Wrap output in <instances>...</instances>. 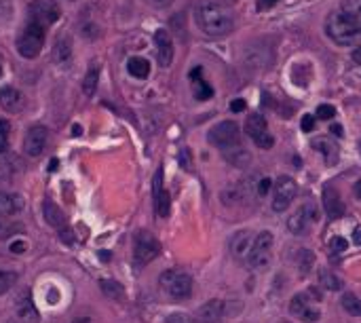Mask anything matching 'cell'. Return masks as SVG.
Wrapping results in <instances>:
<instances>
[{
    "label": "cell",
    "instance_id": "6da1fadb",
    "mask_svg": "<svg viewBox=\"0 0 361 323\" xmlns=\"http://www.w3.org/2000/svg\"><path fill=\"white\" fill-rule=\"evenodd\" d=\"M196 26L207 36H226L234 30V13L220 0H203L194 11Z\"/></svg>",
    "mask_w": 361,
    "mask_h": 323
},
{
    "label": "cell",
    "instance_id": "7a4b0ae2",
    "mask_svg": "<svg viewBox=\"0 0 361 323\" xmlns=\"http://www.w3.org/2000/svg\"><path fill=\"white\" fill-rule=\"evenodd\" d=\"M326 32L340 47L353 45L361 36V13L353 15V13H346L342 9L332 11L326 19Z\"/></svg>",
    "mask_w": 361,
    "mask_h": 323
},
{
    "label": "cell",
    "instance_id": "3957f363",
    "mask_svg": "<svg viewBox=\"0 0 361 323\" xmlns=\"http://www.w3.org/2000/svg\"><path fill=\"white\" fill-rule=\"evenodd\" d=\"M158 284H160V288H163V292L174 300H186L192 294V277L180 268L165 270L163 275H160Z\"/></svg>",
    "mask_w": 361,
    "mask_h": 323
},
{
    "label": "cell",
    "instance_id": "277c9868",
    "mask_svg": "<svg viewBox=\"0 0 361 323\" xmlns=\"http://www.w3.org/2000/svg\"><path fill=\"white\" fill-rule=\"evenodd\" d=\"M45 47V26H40L36 21H28L26 28L21 30L17 38V51L26 59L38 57V53Z\"/></svg>",
    "mask_w": 361,
    "mask_h": 323
},
{
    "label": "cell",
    "instance_id": "5b68a950",
    "mask_svg": "<svg viewBox=\"0 0 361 323\" xmlns=\"http://www.w3.org/2000/svg\"><path fill=\"white\" fill-rule=\"evenodd\" d=\"M160 254V243L148 230H138L133 239V264L138 268L146 266Z\"/></svg>",
    "mask_w": 361,
    "mask_h": 323
},
{
    "label": "cell",
    "instance_id": "8992f818",
    "mask_svg": "<svg viewBox=\"0 0 361 323\" xmlns=\"http://www.w3.org/2000/svg\"><path fill=\"white\" fill-rule=\"evenodd\" d=\"M290 313L294 317H298L300 321H304V323L317 321L321 317V311H319V294L315 290L296 294L292 298V302H290Z\"/></svg>",
    "mask_w": 361,
    "mask_h": 323
},
{
    "label": "cell",
    "instance_id": "52a82bcc",
    "mask_svg": "<svg viewBox=\"0 0 361 323\" xmlns=\"http://www.w3.org/2000/svg\"><path fill=\"white\" fill-rule=\"evenodd\" d=\"M272 243H275V239H272V232H268V230L260 232V234L254 239L252 250H250V254H248V264H250L254 270H264V268L270 264V258H272Z\"/></svg>",
    "mask_w": 361,
    "mask_h": 323
},
{
    "label": "cell",
    "instance_id": "ba28073f",
    "mask_svg": "<svg viewBox=\"0 0 361 323\" xmlns=\"http://www.w3.org/2000/svg\"><path fill=\"white\" fill-rule=\"evenodd\" d=\"M210 142L220 148L222 152L241 146V127L234 120H222L216 127L210 129Z\"/></svg>",
    "mask_w": 361,
    "mask_h": 323
},
{
    "label": "cell",
    "instance_id": "9c48e42d",
    "mask_svg": "<svg viewBox=\"0 0 361 323\" xmlns=\"http://www.w3.org/2000/svg\"><path fill=\"white\" fill-rule=\"evenodd\" d=\"M296 192H298V186H296L294 178H290V176L277 178L275 188H272V212H277V214L286 212L294 203Z\"/></svg>",
    "mask_w": 361,
    "mask_h": 323
},
{
    "label": "cell",
    "instance_id": "30bf717a",
    "mask_svg": "<svg viewBox=\"0 0 361 323\" xmlns=\"http://www.w3.org/2000/svg\"><path fill=\"white\" fill-rule=\"evenodd\" d=\"M246 131H248V136L254 140V144L260 146L262 150H270V148H272L275 138H272L270 131H268V123H266L264 114H260V112H252V114L248 116Z\"/></svg>",
    "mask_w": 361,
    "mask_h": 323
},
{
    "label": "cell",
    "instance_id": "8fae6325",
    "mask_svg": "<svg viewBox=\"0 0 361 323\" xmlns=\"http://www.w3.org/2000/svg\"><path fill=\"white\" fill-rule=\"evenodd\" d=\"M59 7L55 0H32L30 7H28V15L30 21H36L40 26H51L59 19Z\"/></svg>",
    "mask_w": 361,
    "mask_h": 323
},
{
    "label": "cell",
    "instance_id": "7c38bea8",
    "mask_svg": "<svg viewBox=\"0 0 361 323\" xmlns=\"http://www.w3.org/2000/svg\"><path fill=\"white\" fill-rule=\"evenodd\" d=\"M47 140H49V131L43 127V125H36V127H30L26 138H24V150L28 156L36 158L45 152L47 148Z\"/></svg>",
    "mask_w": 361,
    "mask_h": 323
},
{
    "label": "cell",
    "instance_id": "4fadbf2b",
    "mask_svg": "<svg viewBox=\"0 0 361 323\" xmlns=\"http://www.w3.org/2000/svg\"><path fill=\"white\" fill-rule=\"evenodd\" d=\"M317 220V205L315 203H304L302 207H298V212L288 220V228L294 234H304L311 224Z\"/></svg>",
    "mask_w": 361,
    "mask_h": 323
},
{
    "label": "cell",
    "instance_id": "5bb4252c",
    "mask_svg": "<svg viewBox=\"0 0 361 323\" xmlns=\"http://www.w3.org/2000/svg\"><path fill=\"white\" fill-rule=\"evenodd\" d=\"M154 45H156V59L163 68H169L174 62V40L167 30H156L154 34Z\"/></svg>",
    "mask_w": 361,
    "mask_h": 323
},
{
    "label": "cell",
    "instance_id": "9a60e30c",
    "mask_svg": "<svg viewBox=\"0 0 361 323\" xmlns=\"http://www.w3.org/2000/svg\"><path fill=\"white\" fill-rule=\"evenodd\" d=\"M169 207H172V201H169V192L163 188V169H158L154 176V212L158 218H167Z\"/></svg>",
    "mask_w": 361,
    "mask_h": 323
},
{
    "label": "cell",
    "instance_id": "2e32d148",
    "mask_svg": "<svg viewBox=\"0 0 361 323\" xmlns=\"http://www.w3.org/2000/svg\"><path fill=\"white\" fill-rule=\"evenodd\" d=\"M0 106L11 114H19L26 108V98L21 91H17L13 87H3L0 89Z\"/></svg>",
    "mask_w": 361,
    "mask_h": 323
},
{
    "label": "cell",
    "instance_id": "e0dca14e",
    "mask_svg": "<svg viewBox=\"0 0 361 323\" xmlns=\"http://www.w3.org/2000/svg\"><path fill=\"white\" fill-rule=\"evenodd\" d=\"M15 313H17V319L24 321V323H36L38 321V311H36L28 290H24L19 294V298L15 300Z\"/></svg>",
    "mask_w": 361,
    "mask_h": 323
},
{
    "label": "cell",
    "instance_id": "ac0fdd59",
    "mask_svg": "<svg viewBox=\"0 0 361 323\" xmlns=\"http://www.w3.org/2000/svg\"><path fill=\"white\" fill-rule=\"evenodd\" d=\"M198 321L201 323H224V302L222 300H210L198 308Z\"/></svg>",
    "mask_w": 361,
    "mask_h": 323
},
{
    "label": "cell",
    "instance_id": "d6986e66",
    "mask_svg": "<svg viewBox=\"0 0 361 323\" xmlns=\"http://www.w3.org/2000/svg\"><path fill=\"white\" fill-rule=\"evenodd\" d=\"M24 210V199L15 192L0 190V216H13Z\"/></svg>",
    "mask_w": 361,
    "mask_h": 323
},
{
    "label": "cell",
    "instance_id": "ffe728a7",
    "mask_svg": "<svg viewBox=\"0 0 361 323\" xmlns=\"http://www.w3.org/2000/svg\"><path fill=\"white\" fill-rule=\"evenodd\" d=\"M201 74H203V70H201V68H194L190 72V85H192L194 98L201 100V102H205V100H210L214 95V89L205 83V78L201 76Z\"/></svg>",
    "mask_w": 361,
    "mask_h": 323
},
{
    "label": "cell",
    "instance_id": "44dd1931",
    "mask_svg": "<svg viewBox=\"0 0 361 323\" xmlns=\"http://www.w3.org/2000/svg\"><path fill=\"white\" fill-rule=\"evenodd\" d=\"M324 205H326V212L330 218H340L344 216V203L340 201V194L336 192L334 186H328L324 190Z\"/></svg>",
    "mask_w": 361,
    "mask_h": 323
},
{
    "label": "cell",
    "instance_id": "7402d4cb",
    "mask_svg": "<svg viewBox=\"0 0 361 323\" xmlns=\"http://www.w3.org/2000/svg\"><path fill=\"white\" fill-rule=\"evenodd\" d=\"M222 154H224V158L228 160V163L234 165V167H248L250 160H252V154H250V150L243 144L237 146V148H230V150H226Z\"/></svg>",
    "mask_w": 361,
    "mask_h": 323
},
{
    "label": "cell",
    "instance_id": "603a6c76",
    "mask_svg": "<svg viewBox=\"0 0 361 323\" xmlns=\"http://www.w3.org/2000/svg\"><path fill=\"white\" fill-rule=\"evenodd\" d=\"M252 243H254V239L248 230L243 232H239L234 239H232V254L237 258H248L250 250H252Z\"/></svg>",
    "mask_w": 361,
    "mask_h": 323
},
{
    "label": "cell",
    "instance_id": "cb8c5ba5",
    "mask_svg": "<svg viewBox=\"0 0 361 323\" xmlns=\"http://www.w3.org/2000/svg\"><path fill=\"white\" fill-rule=\"evenodd\" d=\"M43 210H45V220L53 226V228H59V230H64V226H66V216H64V212L53 203V201H45V205H43Z\"/></svg>",
    "mask_w": 361,
    "mask_h": 323
},
{
    "label": "cell",
    "instance_id": "d4e9b609",
    "mask_svg": "<svg viewBox=\"0 0 361 323\" xmlns=\"http://www.w3.org/2000/svg\"><path fill=\"white\" fill-rule=\"evenodd\" d=\"M72 59V43L68 36H59L55 43V62L59 66H68Z\"/></svg>",
    "mask_w": 361,
    "mask_h": 323
},
{
    "label": "cell",
    "instance_id": "484cf974",
    "mask_svg": "<svg viewBox=\"0 0 361 323\" xmlns=\"http://www.w3.org/2000/svg\"><path fill=\"white\" fill-rule=\"evenodd\" d=\"M127 70H129V74H131L133 78L144 80V78H148V74H150V64H148V59H144V57H131V59L127 62Z\"/></svg>",
    "mask_w": 361,
    "mask_h": 323
},
{
    "label": "cell",
    "instance_id": "4316f807",
    "mask_svg": "<svg viewBox=\"0 0 361 323\" xmlns=\"http://www.w3.org/2000/svg\"><path fill=\"white\" fill-rule=\"evenodd\" d=\"M313 146L326 156V160H330V163H334V160L338 158V148H336V144L334 142H330V140H326V138H317V140H313Z\"/></svg>",
    "mask_w": 361,
    "mask_h": 323
},
{
    "label": "cell",
    "instance_id": "83f0119b",
    "mask_svg": "<svg viewBox=\"0 0 361 323\" xmlns=\"http://www.w3.org/2000/svg\"><path fill=\"white\" fill-rule=\"evenodd\" d=\"M24 232V224L21 222H15V220H9L5 216H0V239H11L15 234Z\"/></svg>",
    "mask_w": 361,
    "mask_h": 323
},
{
    "label": "cell",
    "instance_id": "f1b7e54d",
    "mask_svg": "<svg viewBox=\"0 0 361 323\" xmlns=\"http://www.w3.org/2000/svg\"><path fill=\"white\" fill-rule=\"evenodd\" d=\"M98 80H100V70L98 66H91L87 76L83 78V93L87 98H93L95 95V89H98Z\"/></svg>",
    "mask_w": 361,
    "mask_h": 323
},
{
    "label": "cell",
    "instance_id": "f546056e",
    "mask_svg": "<svg viewBox=\"0 0 361 323\" xmlns=\"http://www.w3.org/2000/svg\"><path fill=\"white\" fill-rule=\"evenodd\" d=\"M100 288L112 300H123V296H125V290L120 288V284H116V281H108V279L106 281H100Z\"/></svg>",
    "mask_w": 361,
    "mask_h": 323
},
{
    "label": "cell",
    "instance_id": "4dcf8cb0",
    "mask_svg": "<svg viewBox=\"0 0 361 323\" xmlns=\"http://www.w3.org/2000/svg\"><path fill=\"white\" fill-rule=\"evenodd\" d=\"M342 308L353 315V317H361V298H357L355 294H344L342 300H340Z\"/></svg>",
    "mask_w": 361,
    "mask_h": 323
},
{
    "label": "cell",
    "instance_id": "1f68e13d",
    "mask_svg": "<svg viewBox=\"0 0 361 323\" xmlns=\"http://www.w3.org/2000/svg\"><path fill=\"white\" fill-rule=\"evenodd\" d=\"M319 281H321V286L328 288V290H340V279L326 268L319 273Z\"/></svg>",
    "mask_w": 361,
    "mask_h": 323
},
{
    "label": "cell",
    "instance_id": "d6a6232c",
    "mask_svg": "<svg viewBox=\"0 0 361 323\" xmlns=\"http://www.w3.org/2000/svg\"><path fill=\"white\" fill-rule=\"evenodd\" d=\"M17 281V275L15 273H9V270H0V296L7 294Z\"/></svg>",
    "mask_w": 361,
    "mask_h": 323
},
{
    "label": "cell",
    "instance_id": "836d02e7",
    "mask_svg": "<svg viewBox=\"0 0 361 323\" xmlns=\"http://www.w3.org/2000/svg\"><path fill=\"white\" fill-rule=\"evenodd\" d=\"M9 123L7 120H0V154H3L9 146Z\"/></svg>",
    "mask_w": 361,
    "mask_h": 323
},
{
    "label": "cell",
    "instance_id": "e575fe53",
    "mask_svg": "<svg viewBox=\"0 0 361 323\" xmlns=\"http://www.w3.org/2000/svg\"><path fill=\"white\" fill-rule=\"evenodd\" d=\"M334 114H336V108L330 106V104H321V106L317 108V116H319V118H324V120L334 118Z\"/></svg>",
    "mask_w": 361,
    "mask_h": 323
},
{
    "label": "cell",
    "instance_id": "d590c367",
    "mask_svg": "<svg viewBox=\"0 0 361 323\" xmlns=\"http://www.w3.org/2000/svg\"><path fill=\"white\" fill-rule=\"evenodd\" d=\"M167 323H198V321L188 317V315H184V313H174V315L167 317Z\"/></svg>",
    "mask_w": 361,
    "mask_h": 323
},
{
    "label": "cell",
    "instance_id": "8d00e7d4",
    "mask_svg": "<svg viewBox=\"0 0 361 323\" xmlns=\"http://www.w3.org/2000/svg\"><path fill=\"white\" fill-rule=\"evenodd\" d=\"M330 248L334 252H344L346 250V241L342 237H334V239H330Z\"/></svg>",
    "mask_w": 361,
    "mask_h": 323
},
{
    "label": "cell",
    "instance_id": "74e56055",
    "mask_svg": "<svg viewBox=\"0 0 361 323\" xmlns=\"http://www.w3.org/2000/svg\"><path fill=\"white\" fill-rule=\"evenodd\" d=\"M313 127H315V118L311 116V114H304L302 116V131H313Z\"/></svg>",
    "mask_w": 361,
    "mask_h": 323
},
{
    "label": "cell",
    "instance_id": "f35d334b",
    "mask_svg": "<svg viewBox=\"0 0 361 323\" xmlns=\"http://www.w3.org/2000/svg\"><path fill=\"white\" fill-rule=\"evenodd\" d=\"M230 108H232V112H243V110H246V102H243V100H234V102L230 104Z\"/></svg>",
    "mask_w": 361,
    "mask_h": 323
},
{
    "label": "cell",
    "instance_id": "ab89813d",
    "mask_svg": "<svg viewBox=\"0 0 361 323\" xmlns=\"http://www.w3.org/2000/svg\"><path fill=\"white\" fill-rule=\"evenodd\" d=\"M148 3H152L154 7H158V9H165V7H169L174 0H148Z\"/></svg>",
    "mask_w": 361,
    "mask_h": 323
},
{
    "label": "cell",
    "instance_id": "60d3db41",
    "mask_svg": "<svg viewBox=\"0 0 361 323\" xmlns=\"http://www.w3.org/2000/svg\"><path fill=\"white\" fill-rule=\"evenodd\" d=\"M272 5H277V0H258V9H260V11L270 9Z\"/></svg>",
    "mask_w": 361,
    "mask_h": 323
},
{
    "label": "cell",
    "instance_id": "b9f144b4",
    "mask_svg": "<svg viewBox=\"0 0 361 323\" xmlns=\"http://www.w3.org/2000/svg\"><path fill=\"white\" fill-rule=\"evenodd\" d=\"M353 62L361 66V47H357V49L353 51Z\"/></svg>",
    "mask_w": 361,
    "mask_h": 323
},
{
    "label": "cell",
    "instance_id": "7bdbcfd3",
    "mask_svg": "<svg viewBox=\"0 0 361 323\" xmlns=\"http://www.w3.org/2000/svg\"><path fill=\"white\" fill-rule=\"evenodd\" d=\"M268 188H270V180H262V184H260V188H258V190H260V194H264Z\"/></svg>",
    "mask_w": 361,
    "mask_h": 323
},
{
    "label": "cell",
    "instance_id": "ee69618b",
    "mask_svg": "<svg viewBox=\"0 0 361 323\" xmlns=\"http://www.w3.org/2000/svg\"><path fill=\"white\" fill-rule=\"evenodd\" d=\"M11 252H13V254H15V252H17V254H24V252H26V243H17V246H13Z\"/></svg>",
    "mask_w": 361,
    "mask_h": 323
},
{
    "label": "cell",
    "instance_id": "f6af8a7d",
    "mask_svg": "<svg viewBox=\"0 0 361 323\" xmlns=\"http://www.w3.org/2000/svg\"><path fill=\"white\" fill-rule=\"evenodd\" d=\"M353 239H355V243H357V246H361V228H357V230L353 232Z\"/></svg>",
    "mask_w": 361,
    "mask_h": 323
},
{
    "label": "cell",
    "instance_id": "bcb514c9",
    "mask_svg": "<svg viewBox=\"0 0 361 323\" xmlns=\"http://www.w3.org/2000/svg\"><path fill=\"white\" fill-rule=\"evenodd\" d=\"M355 194H357V199H361V180L355 184Z\"/></svg>",
    "mask_w": 361,
    "mask_h": 323
},
{
    "label": "cell",
    "instance_id": "7dc6e473",
    "mask_svg": "<svg viewBox=\"0 0 361 323\" xmlns=\"http://www.w3.org/2000/svg\"><path fill=\"white\" fill-rule=\"evenodd\" d=\"M332 131H334V136H342V129H340V125H334V127H332Z\"/></svg>",
    "mask_w": 361,
    "mask_h": 323
},
{
    "label": "cell",
    "instance_id": "c3c4849f",
    "mask_svg": "<svg viewBox=\"0 0 361 323\" xmlns=\"http://www.w3.org/2000/svg\"><path fill=\"white\" fill-rule=\"evenodd\" d=\"M74 323H89V321H87V319H76Z\"/></svg>",
    "mask_w": 361,
    "mask_h": 323
},
{
    "label": "cell",
    "instance_id": "681fc988",
    "mask_svg": "<svg viewBox=\"0 0 361 323\" xmlns=\"http://www.w3.org/2000/svg\"><path fill=\"white\" fill-rule=\"evenodd\" d=\"M0 74H3V55H0Z\"/></svg>",
    "mask_w": 361,
    "mask_h": 323
}]
</instances>
